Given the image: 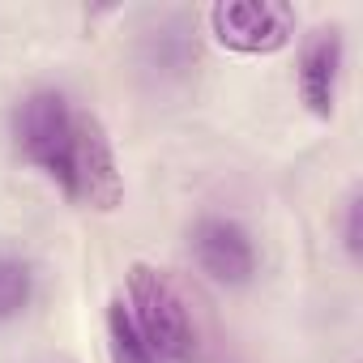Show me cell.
Masks as SVG:
<instances>
[{"label": "cell", "instance_id": "cell-4", "mask_svg": "<svg viewBox=\"0 0 363 363\" xmlns=\"http://www.w3.org/2000/svg\"><path fill=\"white\" fill-rule=\"evenodd\" d=\"M69 197L82 201V206H90V210H99V214H111V210H120V201H124V175H120L111 137H107L103 120L90 116V111H77L73 184H69Z\"/></svg>", "mask_w": 363, "mask_h": 363}, {"label": "cell", "instance_id": "cell-7", "mask_svg": "<svg viewBox=\"0 0 363 363\" xmlns=\"http://www.w3.org/2000/svg\"><path fill=\"white\" fill-rule=\"evenodd\" d=\"M107 350H111V363H158L145 346V337L137 333L133 316H128V303L116 295L111 308H107Z\"/></svg>", "mask_w": 363, "mask_h": 363}, {"label": "cell", "instance_id": "cell-9", "mask_svg": "<svg viewBox=\"0 0 363 363\" xmlns=\"http://www.w3.org/2000/svg\"><path fill=\"white\" fill-rule=\"evenodd\" d=\"M342 244H346V252H350V257H359V252H363V197H359V193H350V201H346Z\"/></svg>", "mask_w": 363, "mask_h": 363}, {"label": "cell", "instance_id": "cell-6", "mask_svg": "<svg viewBox=\"0 0 363 363\" xmlns=\"http://www.w3.org/2000/svg\"><path fill=\"white\" fill-rule=\"evenodd\" d=\"M337 77H342V30L320 26L303 43V56H299V99L316 120H333Z\"/></svg>", "mask_w": 363, "mask_h": 363}, {"label": "cell", "instance_id": "cell-2", "mask_svg": "<svg viewBox=\"0 0 363 363\" xmlns=\"http://www.w3.org/2000/svg\"><path fill=\"white\" fill-rule=\"evenodd\" d=\"M73 137H77V111L60 90H35L18 103L13 111L18 154L48 179H56L65 197L73 184Z\"/></svg>", "mask_w": 363, "mask_h": 363}, {"label": "cell", "instance_id": "cell-5", "mask_svg": "<svg viewBox=\"0 0 363 363\" xmlns=\"http://www.w3.org/2000/svg\"><path fill=\"white\" fill-rule=\"evenodd\" d=\"M193 257L218 286H248L257 278V244L235 218H201L193 227Z\"/></svg>", "mask_w": 363, "mask_h": 363}, {"label": "cell", "instance_id": "cell-3", "mask_svg": "<svg viewBox=\"0 0 363 363\" xmlns=\"http://www.w3.org/2000/svg\"><path fill=\"white\" fill-rule=\"evenodd\" d=\"M210 35L235 56H274L295 39V9L282 0H218Z\"/></svg>", "mask_w": 363, "mask_h": 363}, {"label": "cell", "instance_id": "cell-8", "mask_svg": "<svg viewBox=\"0 0 363 363\" xmlns=\"http://www.w3.org/2000/svg\"><path fill=\"white\" fill-rule=\"evenodd\" d=\"M35 299V274L22 257L0 252V325L22 316Z\"/></svg>", "mask_w": 363, "mask_h": 363}, {"label": "cell", "instance_id": "cell-1", "mask_svg": "<svg viewBox=\"0 0 363 363\" xmlns=\"http://www.w3.org/2000/svg\"><path fill=\"white\" fill-rule=\"evenodd\" d=\"M128 316L137 325V333L145 337L150 354L162 363H197L201 346H197V329L189 320V308L179 299V291L171 286V278L145 261L128 265Z\"/></svg>", "mask_w": 363, "mask_h": 363}]
</instances>
